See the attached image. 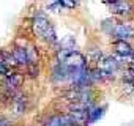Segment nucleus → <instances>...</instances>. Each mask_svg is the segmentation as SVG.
I'll list each match as a JSON object with an SVG mask.
<instances>
[{"instance_id":"3","label":"nucleus","mask_w":134,"mask_h":126,"mask_svg":"<svg viewBox=\"0 0 134 126\" xmlns=\"http://www.w3.org/2000/svg\"><path fill=\"white\" fill-rule=\"evenodd\" d=\"M120 68V61L112 57V55H106L101 60H98V71L104 74V77H112L115 74V71Z\"/></svg>"},{"instance_id":"8","label":"nucleus","mask_w":134,"mask_h":126,"mask_svg":"<svg viewBox=\"0 0 134 126\" xmlns=\"http://www.w3.org/2000/svg\"><path fill=\"white\" fill-rule=\"evenodd\" d=\"M21 84H22V76L21 74H18V73H13V74H10L8 77H5V88L8 90V91H13V90H16L18 87H21Z\"/></svg>"},{"instance_id":"4","label":"nucleus","mask_w":134,"mask_h":126,"mask_svg":"<svg viewBox=\"0 0 134 126\" xmlns=\"http://www.w3.org/2000/svg\"><path fill=\"white\" fill-rule=\"evenodd\" d=\"M115 36H118L121 41H125L126 38H134V22H121V24H115L112 32Z\"/></svg>"},{"instance_id":"9","label":"nucleus","mask_w":134,"mask_h":126,"mask_svg":"<svg viewBox=\"0 0 134 126\" xmlns=\"http://www.w3.org/2000/svg\"><path fill=\"white\" fill-rule=\"evenodd\" d=\"M8 61H10L8 58L0 60V77H8L10 74H13L11 70H10V63Z\"/></svg>"},{"instance_id":"7","label":"nucleus","mask_w":134,"mask_h":126,"mask_svg":"<svg viewBox=\"0 0 134 126\" xmlns=\"http://www.w3.org/2000/svg\"><path fill=\"white\" fill-rule=\"evenodd\" d=\"M109 8L114 14H120V16L131 13V5L128 2H114V3H109Z\"/></svg>"},{"instance_id":"10","label":"nucleus","mask_w":134,"mask_h":126,"mask_svg":"<svg viewBox=\"0 0 134 126\" xmlns=\"http://www.w3.org/2000/svg\"><path fill=\"white\" fill-rule=\"evenodd\" d=\"M103 115V109H92V112H90V115H88V121L90 123H93V121H96L99 117Z\"/></svg>"},{"instance_id":"11","label":"nucleus","mask_w":134,"mask_h":126,"mask_svg":"<svg viewBox=\"0 0 134 126\" xmlns=\"http://www.w3.org/2000/svg\"><path fill=\"white\" fill-rule=\"evenodd\" d=\"M128 76H131L132 79H134V63H131L129 65V68H128V73H126Z\"/></svg>"},{"instance_id":"1","label":"nucleus","mask_w":134,"mask_h":126,"mask_svg":"<svg viewBox=\"0 0 134 126\" xmlns=\"http://www.w3.org/2000/svg\"><path fill=\"white\" fill-rule=\"evenodd\" d=\"M87 70V60L77 50H58L57 66L54 70V77L57 82L74 84L77 76Z\"/></svg>"},{"instance_id":"2","label":"nucleus","mask_w":134,"mask_h":126,"mask_svg":"<svg viewBox=\"0 0 134 126\" xmlns=\"http://www.w3.org/2000/svg\"><path fill=\"white\" fill-rule=\"evenodd\" d=\"M33 32L36 33L38 38H41L43 41L47 43H55L57 41V35H55V28L51 24L49 19H46L44 16H36L33 19Z\"/></svg>"},{"instance_id":"5","label":"nucleus","mask_w":134,"mask_h":126,"mask_svg":"<svg viewBox=\"0 0 134 126\" xmlns=\"http://www.w3.org/2000/svg\"><path fill=\"white\" fill-rule=\"evenodd\" d=\"M114 50L117 54V57L120 60H129L132 61L134 60V52H132V47L126 43V41H115L114 43Z\"/></svg>"},{"instance_id":"6","label":"nucleus","mask_w":134,"mask_h":126,"mask_svg":"<svg viewBox=\"0 0 134 126\" xmlns=\"http://www.w3.org/2000/svg\"><path fill=\"white\" fill-rule=\"evenodd\" d=\"M46 126H77V123L70 115H58L47 121Z\"/></svg>"}]
</instances>
